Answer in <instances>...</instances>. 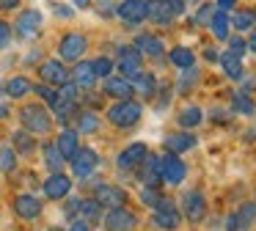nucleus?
Instances as JSON below:
<instances>
[{"label":"nucleus","mask_w":256,"mask_h":231,"mask_svg":"<svg viewBox=\"0 0 256 231\" xmlns=\"http://www.w3.org/2000/svg\"><path fill=\"white\" fill-rule=\"evenodd\" d=\"M20 124H22V130L34 132V135H47L52 130V124H56V118L47 110V104L28 102L20 108Z\"/></svg>","instance_id":"1"},{"label":"nucleus","mask_w":256,"mask_h":231,"mask_svg":"<svg viewBox=\"0 0 256 231\" xmlns=\"http://www.w3.org/2000/svg\"><path fill=\"white\" fill-rule=\"evenodd\" d=\"M140 116H144V104L135 102V99H118V102L108 110V121H110L116 130H132V126H138Z\"/></svg>","instance_id":"2"},{"label":"nucleus","mask_w":256,"mask_h":231,"mask_svg":"<svg viewBox=\"0 0 256 231\" xmlns=\"http://www.w3.org/2000/svg\"><path fill=\"white\" fill-rule=\"evenodd\" d=\"M86 52H88V36L80 33V30L64 33L61 42H58V58H61L64 64H74V60H80Z\"/></svg>","instance_id":"3"},{"label":"nucleus","mask_w":256,"mask_h":231,"mask_svg":"<svg viewBox=\"0 0 256 231\" xmlns=\"http://www.w3.org/2000/svg\"><path fill=\"white\" fill-rule=\"evenodd\" d=\"M152 212H154V214H152L154 226H157V228H162V231H176L179 226H182V212H179L176 201H171V198H166V196L152 206Z\"/></svg>","instance_id":"4"},{"label":"nucleus","mask_w":256,"mask_h":231,"mask_svg":"<svg viewBox=\"0 0 256 231\" xmlns=\"http://www.w3.org/2000/svg\"><path fill=\"white\" fill-rule=\"evenodd\" d=\"M188 176V165L182 162V157L174 152H166L160 157V179L162 184H171V187H179Z\"/></svg>","instance_id":"5"},{"label":"nucleus","mask_w":256,"mask_h":231,"mask_svg":"<svg viewBox=\"0 0 256 231\" xmlns=\"http://www.w3.org/2000/svg\"><path fill=\"white\" fill-rule=\"evenodd\" d=\"M69 162H72V174L78 176V179H88V176H94L96 168H100V154L91 146H80Z\"/></svg>","instance_id":"6"},{"label":"nucleus","mask_w":256,"mask_h":231,"mask_svg":"<svg viewBox=\"0 0 256 231\" xmlns=\"http://www.w3.org/2000/svg\"><path fill=\"white\" fill-rule=\"evenodd\" d=\"M12 206H14V214L20 220H39L42 212H44L42 198H36L34 192H20V196H14Z\"/></svg>","instance_id":"7"},{"label":"nucleus","mask_w":256,"mask_h":231,"mask_svg":"<svg viewBox=\"0 0 256 231\" xmlns=\"http://www.w3.org/2000/svg\"><path fill=\"white\" fill-rule=\"evenodd\" d=\"M42 22H44V16H42L39 8H25L17 14V20H14V33H17L20 38H34L36 33H39Z\"/></svg>","instance_id":"8"},{"label":"nucleus","mask_w":256,"mask_h":231,"mask_svg":"<svg viewBox=\"0 0 256 231\" xmlns=\"http://www.w3.org/2000/svg\"><path fill=\"white\" fill-rule=\"evenodd\" d=\"M39 77H42V82L58 88V86H64V82L69 80V69H66V64H64L61 58H47V60L39 64Z\"/></svg>","instance_id":"9"},{"label":"nucleus","mask_w":256,"mask_h":231,"mask_svg":"<svg viewBox=\"0 0 256 231\" xmlns=\"http://www.w3.org/2000/svg\"><path fill=\"white\" fill-rule=\"evenodd\" d=\"M179 209H182V218H188L190 223H201L206 218V198L198 190H184Z\"/></svg>","instance_id":"10"},{"label":"nucleus","mask_w":256,"mask_h":231,"mask_svg":"<svg viewBox=\"0 0 256 231\" xmlns=\"http://www.w3.org/2000/svg\"><path fill=\"white\" fill-rule=\"evenodd\" d=\"M94 198L102 204L105 209H113V206H127L130 196L124 187L118 184H105V182H100V184L94 187Z\"/></svg>","instance_id":"11"},{"label":"nucleus","mask_w":256,"mask_h":231,"mask_svg":"<svg viewBox=\"0 0 256 231\" xmlns=\"http://www.w3.org/2000/svg\"><path fill=\"white\" fill-rule=\"evenodd\" d=\"M146 154H149V146H146V143H140V140H138V143H130L124 152H118L116 168L122 170V174H132V170L140 165V160H144Z\"/></svg>","instance_id":"12"},{"label":"nucleus","mask_w":256,"mask_h":231,"mask_svg":"<svg viewBox=\"0 0 256 231\" xmlns=\"http://www.w3.org/2000/svg\"><path fill=\"white\" fill-rule=\"evenodd\" d=\"M102 223H105L108 231H132L135 226H138V218H135L127 206H113V209H108Z\"/></svg>","instance_id":"13"},{"label":"nucleus","mask_w":256,"mask_h":231,"mask_svg":"<svg viewBox=\"0 0 256 231\" xmlns=\"http://www.w3.org/2000/svg\"><path fill=\"white\" fill-rule=\"evenodd\" d=\"M116 69H118V74H122V77H132L135 72L144 69V55H140L132 44H124V47H118Z\"/></svg>","instance_id":"14"},{"label":"nucleus","mask_w":256,"mask_h":231,"mask_svg":"<svg viewBox=\"0 0 256 231\" xmlns=\"http://www.w3.org/2000/svg\"><path fill=\"white\" fill-rule=\"evenodd\" d=\"M135 176H138L140 184H149V187H160L162 179H160V157L157 154H146L144 160H140V165L132 170Z\"/></svg>","instance_id":"15"},{"label":"nucleus","mask_w":256,"mask_h":231,"mask_svg":"<svg viewBox=\"0 0 256 231\" xmlns=\"http://www.w3.org/2000/svg\"><path fill=\"white\" fill-rule=\"evenodd\" d=\"M42 190H44V196L50 198V201H64V198L72 192V179H69L64 170H56V174H50L44 179Z\"/></svg>","instance_id":"16"},{"label":"nucleus","mask_w":256,"mask_h":231,"mask_svg":"<svg viewBox=\"0 0 256 231\" xmlns=\"http://www.w3.org/2000/svg\"><path fill=\"white\" fill-rule=\"evenodd\" d=\"M256 223V204L248 201L240 209H234V214L226 218V231H250Z\"/></svg>","instance_id":"17"},{"label":"nucleus","mask_w":256,"mask_h":231,"mask_svg":"<svg viewBox=\"0 0 256 231\" xmlns=\"http://www.w3.org/2000/svg\"><path fill=\"white\" fill-rule=\"evenodd\" d=\"M69 80H72L74 86L80 88V91H91V88L96 86V80H100V77L94 74V66H91V60L80 58V60H74V64H72Z\"/></svg>","instance_id":"18"},{"label":"nucleus","mask_w":256,"mask_h":231,"mask_svg":"<svg viewBox=\"0 0 256 231\" xmlns=\"http://www.w3.org/2000/svg\"><path fill=\"white\" fill-rule=\"evenodd\" d=\"M102 94L105 96H110V99H135V88H132V82L127 80V77H113V74H108V77H102Z\"/></svg>","instance_id":"19"},{"label":"nucleus","mask_w":256,"mask_h":231,"mask_svg":"<svg viewBox=\"0 0 256 231\" xmlns=\"http://www.w3.org/2000/svg\"><path fill=\"white\" fill-rule=\"evenodd\" d=\"M132 47L138 50L140 55H146V58H154L160 60L162 55H166V44H162L160 36H154V33H138L132 42Z\"/></svg>","instance_id":"20"},{"label":"nucleus","mask_w":256,"mask_h":231,"mask_svg":"<svg viewBox=\"0 0 256 231\" xmlns=\"http://www.w3.org/2000/svg\"><path fill=\"white\" fill-rule=\"evenodd\" d=\"M116 16L127 25H140L146 20V0H122L116 6Z\"/></svg>","instance_id":"21"},{"label":"nucleus","mask_w":256,"mask_h":231,"mask_svg":"<svg viewBox=\"0 0 256 231\" xmlns=\"http://www.w3.org/2000/svg\"><path fill=\"white\" fill-rule=\"evenodd\" d=\"M162 146H166V152L182 154V152L196 148V146H198V140H196V135L190 130H179V132H168L166 140H162Z\"/></svg>","instance_id":"22"},{"label":"nucleus","mask_w":256,"mask_h":231,"mask_svg":"<svg viewBox=\"0 0 256 231\" xmlns=\"http://www.w3.org/2000/svg\"><path fill=\"white\" fill-rule=\"evenodd\" d=\"M130 82H132V88H135V94L138 96H144V99H152L157 94V88H160V82H157V77L152 74V72H135L132 77H127Z\"/></svg>","instance_id":"23"},{"label":"nucleus","mask_w":256,"mask_h":231,"mask_svg":"<svg viewBox=\"0 0 256 231\" xmlns=\"http://www.w3.org/2000/svg\"><path fill=\"white\" fill-rule=\"evenodd\" d=\"M56 146H58V152L64 154V160H72L74 157V152L80 148V132L74 130V126H64L61 130V135L56 138Z\"/></svg>","instance_id":"24"},{"label":"nucleus","mask_w":256,"mask_h":231,"mask_svg":"<svg viewBox=\"0 0 256 231\" xmlns=\"http://www.w3.org/2000/svg\"><path fill=\"white\" fill-rule=\"evenodd\" d=\"M146 20L160 25V28H166L174 22V11L168 8L166 0H146Z\"/></svg>","instance_id":"25"},{"label":"nucleus","mask_w":256,"mask_h":231,"mask_svg":"<svg viewBox=\"0 0 256 231\" xmlns=\"http://www.w3.org/2000/svg\"><path fill=\"white\" fill-rule=\"evenodd\" d=\"M72 121H74V130L80 132V135H94L96 130H100V116H96V110H91V108H86V110H78V113L72 116Z\"/></svg>","instance_id":"26"},{"label":"nucleus","mask_w":256,"mask_h":231,"mask_svg":"<svg viewBox=\"0 0 256 231\" xmlns=\"http://www.w3.org/2000/svg\"><path fill=\"white\" fill-rule=\"evenodd\" d=\"M30 91H34V82H30L25 74L8 77V80L3 82V94H6L8 99H22V96H28Z\"/></svg>","instance_id":"27"},{"label":"nucleus","mask_w":256,"mask_h":231,"mask_svg":"<svg viewBox=\"0 0 256 231\" xmlns=\"http://www.w3.org/2000/svg\"><path fill=\"white\" fill-rule=\"evenodd\" d=\"M201 121H204V113H201L198 104H184V108L179 110V116H176L179 130H196Z\"/></svg>","instance_id":"28"},{"label":"nucleus","mask_w":256,"mask_h":231,"mask_svg":"<svg viewBox=\"0 0 256 231\" xmlns=\"http://www.w3.org/2000/svg\"><path fill=\"white\" fill-rule=\"evenodd\" d=\"M102 204L96 201L94 196L91 198H80V220H86L88 226H94V223H100L102 220Z\"/></svg>","instance_id":"29"},{"label":"nucleus","mask_w":256,"mask_h":231,"mask_svg":"<svg viewBox=\"0 0 256 231\" xmlns=\"http://www.w3.org/2000/svg\"><path fill=\"white\" fill-rule=\"evenodd\" d=\"M42 154H44V165L50 174H56V170H64V165H66V160H64V154L58 152L56 140H47L44 146H42Z\"/></svg>","instance_id":"30"},{"label":"nucleus","mask_w":256,"mask_h":231,"mask_svg":"<svg viewBox=\"0 0 256 231\" xmlns=\"http://www.w3.org/2000/svg\"><path fill=\"white\" fill-rule=\"evenodd\" d=\"M228 28H232V22H228V11L215 8V14H212V20H210L212 36H215L218 42H226V38H228Z\"/></svg>","instance_id":"31"},{"label":"nucleus","mask_w":256,"mask_h":231,"mask_svg":"<svg viewBox=\"0 0 256 231\" xmlns=\"http://www.w3.org/2000/svg\"><path fill=\"white\" fill-rule=\"evenodd\" d=\"M12 143H14V152L17 154H34L36 152V135L34 132H28V130H17L12 135Z\"/></svg>","instance_id":"32"},{"label":"nucleus","mask_w":256,"mask_h":231,"mask_svg":"<svg viewBox=\"0 0 256 231\" xmlns=\"http://www.w3.org/2000/svg\"><path fill=\"white\" fill-rule=\"evenodd\" d=\"M228 22H232L234 30H240V33L250 30V28L256 25V8H240V11H234V14H228Z\"/></svg>","instance_id":"33"},{"label":"nucleus","mask_w":256,"mask_h":231,"mask_svg":"<svg viewBox=\"0 0 256 231\" xmlns=\"http://www.w3.org/2000/svg\"><path fill=\"white\" fill-rule=\"evenodd\" d=\"M220 66H223V72H226V77H232V80H242V58H237V55H232V52H220Z\"/></svg>","instance_id":"34"},{"label":"nucleus","mask_w":256,"mask_h":231,"mask_svg":"<svg viewBox=\"0 0 256 231\" xmlns=\"http://www.w3.org/2000/svg\"><path fill=\"white\" fill-rule=\"evenodd\" d=\"M168 60H171L174 66H179V69H193L196 66V55H193V50H188V47H174L171 52H168Z\"/></svg>","instance_id":"35"},{"label":"nucleus","mask_w":256,"mask_h":231,"mask_svg":"<svg viewBox=\"0 0 256 231\" xmlns=\"http://www.w3.org/2000/svg\"><path fill=\"white\" fill-rule=\"evenodd\" d=\"M232 110L234 113H242V116H256V104L248 94H234L232 99Z\"/></svg>","instance_id":"36"},{"label":"nucleus","mask_w":256,"mask_h":231,"mask_svg":"<svg viewBox=\"0 0 256 231\" xmlns=\"http://www.w3.org/2000/svg\"><path fill=\"white\" fill-rule=\"evenodd\" d=\"M30 94H36V96H42L44 99V104L47 108H56L58 102H61V99H58V88H52V86H47V82H39V86H34V91Z\"/></svg>","instance_id":"37"},{"label":"nucleus","mask_w":256,"mask_h":231,"mask_svg":"<svg viewBox=\"0 0 256 231\" xmlns=\"http://www.w3.org/2000/svg\"><path fill=\"white\" fill-rule=\"evenodd\" d=\"M0 170H3V174H14V170H17V152H14L12 146L0 148Z\"/></svg>","instance_id":"38"},{"label":"nucleus","mask_w":256,"mask_h":231,"mask_svg":"<svg viewBox=\"0 0 256 231\" xmlns=\"http://www.w3.org/2000/svg\"><path fill=\"white\" fill-rule=\"evenodd\" d=\"M91 66H94V74L100 77H108V74H113V69H116V64H113L110 58H108V55H100V58H94L91 60Z\"/></svg>","instance_id":"39"},{"label":"nucleus","mask_w":256,"mask_h":231,"mask_svg":"<svg viewBox=\"0 0 256 231\" xmlns=\"http://www.w3.org/2000/svg\"><path fill=\"white\" fill-rule=\"evenodd\" d=\"M160 198H162V192H160V187H149V184H144V187H140V201H144L146 204V206H154V204L157 201H160Z\"/></svg>","instance_id":"40"},{"label":"nucleus","mask_w":256,"mask_h":231,"mask_svg":"<svg viewBox=\"0 0 256 231\" xmlns=\"http://www.w3.org/2000/svg\"><path fill=\"white\" fill-rule=\"evenodd\" d=\"M228 52L237 55V58H245V52H248V42H245L242 36H228Z\"/></svg>","instance_id":"41"},{"label":"nucleus","mask_w":256,"mask_h":231,"mask_svg":"<svg viewBox=\"0 0 256 231\" xmlns=\"http://www.w3.org/2000/svg\"><path fill=\"white\" fill-rule=\"evenodd\" d=\"M212 14H215V6H212V3H204L198 11H196L193 22H196V25H204V28H210V20H212Z\"/></svg>","instance_id":"42"},{"label":"nucleus","mask_w":256,"mask_h":231,"mask_svg":"<svg viewBox=\"0 0 256 231\" xmlns=\"http://www.w3.org/2000/svg\"><path fill=\"white\" fill-rule=\"evenodd\" d=\"M64 214H66L69 220H74L80 214V198L78 196H72V198L66 196V198H64Z\"/></svg>","instance_id":"43"},{"label":"nucleus","mask_w":256,"mask_h":231,"mask_svg":"<svg viewBox=\"0 0 256 231\" xmlns=\"http://www.w3.org/2000/svg\"><path fill=\"white\" fill-rule=\"evenodd\" d=\"M12 38H14V28L6 20H0V50H6L12 44Z\"/></svg>","instance_id":"44"},{"label":"nucleus","mask_w":256,"mask_h":231,"mask_svg":"<svg viewBox=\"0 0 256 231\" xmlns=\"http://www.w3.org/2000/svg\"><path fill=\"white\" fill-rule=\"evenodd\" d=\"M94 8H96V14H100V16H113V11H116V3H113V0H96Z\"/></svg>","instance_id":"45"},{"label":"nucleus","mask_w":256,"mask_h":231,"mask_svg":"<svg viewBox=\"0 0 256 231\" xmlns=\"http://www.w3.org/2000/svg\"><path fill=\"white\" fill-rule=\"evenodd\" d=\"M168 8L174 11V16H182L184 14V6H188V0H166Z\"/></svg>","instance_id":"46"},{"label":"nucleus","mask_w":256,"mask_h":231,"mask_svg":"<svg viewBox=\"0 0 256 231\" xmlns=\"http://www.w3.org/2000/svg\"><path fill=\"white\" fill-rule=\"evenodd\" d=\"M20 3L22 0H0V11H14V8H20Z\"/></svg>","instance_id":"47"},{"label":"nucleus","mask_w":256,"mask_h":231,"mask_svg":"<svg viewBox=\"0 0 256 231\" xmlns=\"http://www.w3.org/2000/svg\"><path fill=\"white\" fill-rule=\"evenodd\" d=\"M234 6H237V0H218L215 8H220V11H234Z\"/></svg>","instance_id":"48"},{"label":"nucleus","mask_w":256,"mask_h":231,"mask_svg":"<svg viewBox=\"0 0 256 231\" xmlns=\"http://www.w3.org/2000/svg\"><path fill=\"white\" fill-rule=\"evenodd\" d=\"M69 231H91V226L86 223V220H72V226H69Z\"/></svg>","instance_id":"49"},{"label":"nucleus","mask_w":256,"mask_h":231,"mask_svg":"<svg viewBox=\"0 0 256 231\" xmlns=\"http://www.w3.org/2000/svg\"><path fill=\"white\" fill-rule=\"evenodd\" d=\"M204 58L210 60V64H218V58H220V52H218V50H212V47H206V50H204Z\"/></svg>","instance_id":"50"},{"label":"nucleus","mask_w":256,"mask_h":231,"mask_svg":"<svg viewBox=\"0 0 256 231\" xmlns=\"http://www.w3.org/2000/svg\"><path fill=\"white\" fill-rule=\"evenodd\" d=\"M8 116H12V110H8V104L3 102V99H0V121H6Z\"/></svg>","instance_id":"51"},{"label":"nucleus","mask_w":256,"mask_h":231,"mask_svg":"<svg viewBox=\"0 0 256 231\" xmlns=\"http://www.w3.org/2000/svg\"><path fill=\"white\" fill-rule=\"evenodd\" d=\"M56 14H58V16H72L74 11L69 8V6H56Z\"/></svg>","instance_id":"52"},{"label":"nucleus","mask_w":256,"mask_h":231,"mask_svg":"<svg viewBox=\"0 0 256 231\" xmlns=\"http://www.w3.org/2000/svg\"><path fill=\"white\" fill-rule=\"evenodd\" d=\"M250 30H254V33L248 36V50H254V52H256V25L250 28Z\"/></svg>","instance_id":"53"},{"label":"nucleus","mask_w":256,"mask_h":231,"mask_svg":"<svg viewBox=\"0 0 256 231\" xmlns=\"http://www.w3.org/2000/svg\"><path fill=\"white\" fill-rule=\"evenodd\" d=\"M74 3H78V6H80V8H86V6H88V3H91V0H74Z\"/></svg>","instance_id":"54"},{"label":"nucleus","mask_w":256,"mask_h":231,"mask_svg":"<svg viewBox=\"0 0 256 231\" xmlns=\"http://www.w3.org/2000/svg\"><path fill=\"white\" fill-rule=\"evenodd\" d=\"M47 231H64V228H58V226H52V228H47Z\"/></svg>","instance_id":"55"},{"label":"nucleus","mask_w":256,"mask_h":231,"mask_svg":"<svg viewBox=\"0 0 256 231\" xmlns=\"http://www.w3.org/2000/svg\"><path fill=\"white\" fill-rule=\"evenodd\" d=\"M0 94H3V82H0Z\"/></svg>","instance_id":"56"}]
</instances>
